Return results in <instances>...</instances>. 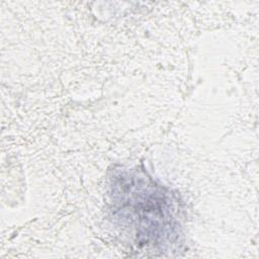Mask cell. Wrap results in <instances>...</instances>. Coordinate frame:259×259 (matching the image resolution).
<instances>
[{"label":"cell","instance_id":"6da1fadb","mask_svg":"<svg viewBox=\"0 0 259 259\" xmlns=\"http://www.w3.org/2000/svg\"><path fill=\"white\" fill-rule=\"evenodd\" d=\"M113 189L117 212L123 220H130L137 237L144 243L163 239L171 227V212L167 193L151 178L131 176L124 173Z\"/></svg>","mask_w":259,"mask_h":259}]
</instances>
